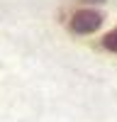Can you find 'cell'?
Wrapping results in <instances>:
<instances>
[{"mask_svg": "<svg viewBox=\"0 0 117 122\" xmlns=\"http://www.w3.org/2000/svg\"><path fill=\"white\" fill-rule=\"evenodd\" d=\"M83 3H105V0H83Z\"/></svg>", "mask_w": 117, "mask_h": 122, "instance_id": "obj_3", "label": "cell"}, {"mask_svg": "<svg viewBox=\"0 0 117 122\" xmlns=\"http://www.w3.org/2000/svg\"><path fill=\"white\" fill-rule=\"evenodd\" d=\"M100 25H102V12H98V10H78V12H73L71 22H68V29L73 34H90Z\"/></svg>", "mask_w": 117, "mask_h": 122, "instance_id": "obj_1", "label": "cell"}, {"mask_svg": "<svg viewBox=\"0 0 117 122\" xmlns=\"http://www.w3.org/2000/svg\"><path fill=\"white\" fill-rule=\"evenodd\" d=\"M102 49H107V51H112V54H117V27L115 29H110L105 37H102Z\"/></svg>", "mask_w": 117, "mask_h": 122, "instance_id": "obj_2", "label": "cell"}]
</instances>
